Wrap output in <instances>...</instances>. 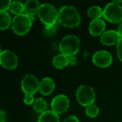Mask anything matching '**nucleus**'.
<instances>
[{"mask_svg":"<svg viewBox=\"0 0 122 122\" xmlns=\"http://www.w3.org/2000/svg\"><path fill=\"white\" fill-rule=\"evenodd\" d=\"M58 21L64 26L74 28L81 21V17L78 10L73 6H64L58 11Z\"/></svg>","mask_w":122,"mask_h":122,"instance_id":"1","label":"nucleus"},{"mask_svg":"<svg viewBox=\"0 0 122 122\" xmlns=\"http://www.w3.org/2000/svg\"><path fill=\"white\" fill-rule=\"evenodd\" d=\"M81 42L78 38L74 35L65 36L60 41L59 49L61 54L70 57L75 56L79 51Z\"/></svg>","mask_w":122,"mask_h":122,"instance_id":"2","label":"nucleus"},{"mask_svg":"<svg viewBox=\"0 0 122 122\" xmlns=\"http://www.w3.org/2000/svg\"><path fill=\"white\" fill-rule=\"evenodd\" d=\"M32 22L31 17L25 14L17 15L12 20V30L15 34L24 36L30 30Z\"/></svg>","mask_w":122,"mask_h":122,"instance_id":"3","label":"nucleus"},{"mask_svg":"<svg viewBox=\"0 0 122 122\" xmlns=\"http://www.w3.org/2000/svg\"><path fill=\"white\" fill-rule=\"evenodd\" d=\"M38 16L45 25H55L58 19V11L52 4H42L40 5Z\"/></svg>","mask_w":122,"mask_h":122,"instance_id":"4","label":"nucleus"},{"mask_svg":"<svg viewBox=\"0 0 122 122\" xmlns=\"http://www.w3.org/2000/svg\"><path fill=\"white\" fill-rule=\"evenodd\" d=\"M76 99L81 105L86 107L94 103L96 94L92 87L87 85H81L77 89Z\"/></svg>","mask_w":122,"mask_h":122,"instance_id":"5","label":"nucleus"},{"mask_svg":"<svg viewBox=\"0 0 122 122\" xmlns=\"http://www.w3.org/2000/svg\"><path fill=\"white\" fill-rule=\"evenodd\" d=\"M103 16L110 23H121L122 21V6L114 1L109 3L104 8Z\"/></svg>","mask_w":122,"mask_h":122,"instance_id":"6","label":"nucleus"},{"mask_svg":"<svg viewBox=\"0 0 122 122\" xmlns=\"http://www.w3.org/2000/svg\"><path fill=\"white\" fill-rule=\"evenodd\" d=\"M40 82L35 76L32 74H26L21 82L22 90L25 94H35L39 91Z\"/></svg>","mask_w":122,"mask_h":122,"instance_id":"7","label":"nucleus"},{"mask_svg":"<svg viewBox=\"0 0 122 122\" xmlns=\"http://www.w3.org/2000/svg\"><path fill=\"white\" fill-rule=\"evenodd\" d=\"M0 64L8 70H13L18 65L17 56L9 50H4L0 54Z\"/></svg>","mask_w":122,"mask_h":122,"instance_id":"8","label":"nucleus"},{"mask_svg":"<svg viewBox=\"0 0 122 122\" xmlns=\"http://www.w3.org/2000/svg\"><path fill=\"white\" fill-rule=\"evenodd\" d=\"M113 58L111 54L109 51L104 50L96 51L92 57L93 63L100 68H106L109 66L111 64Z\"/></svg>","mask_w":122,"mask_h":122,"instance_id":"9","label":"nucleus"},{"mask_svg":"<svg viewBox=\"0 0 122 122\" xmlns=\"http://www.w3.org/2000/svg\"><path fill=\"white\" fill-rule=\"evenodd\" d=\"M70 101L68 98L63 94L56 96L51 102L52 111L58 115L65 113L69 108Z\"/></svg>","mask_w":122,"mask_h":122,"instance_id":"10","label":"nucleus"},{"mask_svg":"<svg viewBox=\"0 0 122 122\" xmlns=\"http://www.w3.org/2000/svg\"><path fill=\"white\" fill-rule=\"evenodd\" d=\"M121 37L118 34L117 31L115 30H109L105 31L101 36V42L102 44L105 46H112L118 43L120 40Z\"/></svg>","mask_w":122,"mask_h":122,"instance_id":"11","label":"nucleus"},{"mask_svg":"<svg viewBox=\"0 0 122 122\" xmlns=\"http://www.w3.org/2000/svg\"><path fill=\"white\" fill-rule=\"evenodd\" d=\"M106 24L104 20L99 19L92 20L89 25L90 34L93 36H101L105 31Z\"/></svg>","mask_w":122,"mask_h":122,"instance_id":"12","label":"nucleus"},{"mask_svg":"<svg viewBox=\"0 0 122 122\" xmlns=\"http://www.w3.org/2000/svg\"><path fill=\"white\" fill-rule=\"evenodd\" d=\"M55 84L52 79L45 77L41 80L39 86V92L43 96H47L52 94L55 89Z\"/></svg>","mask_w":122,"mask_h":122,"instance_id":"13","label":"nucleus"},{"mask_svg":"<svg viewBox=\"0 0 122 122\" xmlns=\"http://www.w3.org/2000/svg\"><path fill=\"white\" fill-rule=\"evenodd\" d=\"M24 6L25 14L29 16H34L37 13H38L40 5L39 1L37 0H29L24 3Z\"/></svg>","mask_w":122,"mask_h":122,"instance_id":"14","label":"nucleus"},{"mask_svg":"<svg viewBox=\"0 0 122 122\" xmlns=\"http://www.w3.org/2000/svg\"><path fill=\"white\" fill-rule=\"evenodd\" d=\"M52 64L56 69H62L69 65L68 57L63 54H58L53 57Z\"/></svg>","mask_w":122,"mask_h":122,"instance_id":"15","label":"nucleus"},{"mask_svg":"<svg viewBox=\"0 0 122 122\" xmlns=\"http://www.w3.org/2000/svg\"><path fill=\"white\" fill-rule=\"evenodd\" d=\"M37 122H60V119L54 112L46 111L40 115Z\"/></svg>","mask_w":122,"mask_h":122,"instance_id":"16","label":"nucleus"},{"mask_svg":"<svg viewBox=\"0 0 122 122\" xmlns=\"http://www.w3.org/2000/svg\"><path fill=\"white\" fill-rule=\"evenodd\" d=\"M12 21L11 16L6 11L0 12V30L7 29L12 24Z\"/></svg>","mask_w":122,"mask_h":122,"instance_id":"17","label":"nucleus"},{"mask_svg":"<svg viewBox=\"0 0 122 122\" xmlns=\"http://www.w3.org/2000/svg\"><path fill=\"white\" fill-rule=\"evenodd\" d=\"M87 14L92 20L99 19L104 16V10L98 6H93L88 9Z\"/></svg>","mask_w":122,"mask_h":122,"instance_id":"18","label":"nucleus"},{"mask_svg":"<svg viewBox=\"0 0 122 122\" xmlns=\"http://www.w3.org/2000/svg\"><path fill=\"white\" fill-rule=\"evenodd\" d=\"M9 10L12 14L17 16V15L22 14V12L24 11V6L21 1H12Z\"/></svg>","mask_w":122,"mask_h":122,"instance_id":"19","label":"nucleus"},{"mask_svg":"<svg viewBox=\"0 0 122 122\" xmlns=\"http://www.w3.org/2000/svg\"><path fill=\"white\" fill-rule=\"evenodd\" d=\"M34 109L37 112L42 114L45 112H46L47 108V104L46 101L42 98H38L35 100L34 102Z\"/></svg>","mask_w":122,"mask_h":122,"instance_id":"20","label":"nucleus"},{"mask_svg":"<svg viewBox=\"0 0 122 122\" xmlns=\"http://www.w3.org/2000/svg\"><path fill=\"white\" fill-rule=\"evenodd\" d=\"M85 112H86V114L88 117H89L91 118H95L99 114V109L96 104H91V105L86 107Z\"/></svg>","mask_w":122,"mask_h":122,"instance_id":"21","label":"nucleus"},{"mask_svg":"<svg viewBox=\"0 0 122 122\" xmlns=\"http://www.w3.org/2000/svg\"><path fill=\"white\" fill-rule=\"evenodd\" d=\"M56 33V27L55 25H45L44 34L47 36H51Z\"/></svg>","mask_w":122,"mask_h":122,"instance_id":"22","label":"nucleus"},{"mask_svg":"<svg viewBox=\"0 0 122 122\" xmlns=\"http://www.w3.org/2000/svg\"><path fill=\"white\" fill-rule=\"evenodd\" d=\"M12 1L10 0H1L0 1V12L6 11L10 8Z\"/></svg>","mask_w":122,"mask_h":122,"instance_id":"23","label":"nucleus"},{"mask_svg":"<svg viewBox=\"0 0 122 122\" xmlns=\"http://www.w3.org/2000/svg\"><path fill=\"white\" fill-rule=\"evenodd\" d=\"M116 53L119 59L122 61V38L120 39V40L116 44Z\"/></svg>","mask_w":122,"mask_h":122,"instance_id":"24","label":"nucleus"},{"mask_svg":"<svg viewBox=\"0 0 122 122\" xmlns=\"http://www.w3.org/2000/svg\"><path fill=\"white\" fill-rule=\"evenodd\" d=\"M35 99L34 97L32 94H25L24 97V103L27 105H31L34 104Z\"/></svg>","mask_w":122,"mask_h":122,"instance_id":"25","label":"nucleus"},{"mask_svg":"<svg viewBox=\"0 0 122 122\" xmlns=\"http://www.w3.org/2000/svg\"><path fill=\"white\" fill-rule=\"evenodd\" d=\"M63 122H79V120L75 116H70L67 117Z\"/></svg>","mask_w":122,"mask_h":122,"instance_id":"26","label":"nucleus"},{"mask_svg":"<svg viewBox=\"0 0 122 122\" xmlns=\"http://www.w3.org/2000/svg\"><path fill=\"white\" fill-rule=\"evenodd\" d=\"M6 113L4 110H0V122H6Z\"/></svg>","mask_w":122,"mask_h":122,"instance_id":"27","label":"nucleus"},{"mask_svg":"<svg viewBox=\"0 0 122 122\" xmlns=\"http://www.w3.org/2000/svg\"><path fill=\"white\" fill-rule=\"evenodd\" d=\"M68 61H69L70 65H75L76 64V59L74 56L68 57Z\"/></svg>","mask_w":122,"mask_h":122,"instance_id":"28","label":"nucleus"},{"mask_svg":"<svg viewBox=\"0 0 122 122\" xmlns=\"http://www.w3.org/2000/svg\"><path fill=\"white\" fill-rule=\"evenodd\" d=\"M117 32H118V34H119L120 37L122 38V23H120V24H119V26H118Z\"/></svg>","mask_w":122,"mask_h":122,"instance_id":"29","label":"nucleus"},{"mask_svg":"<svg viewBox=\"0 0 122 122\" xmlns=\"http://www.w3.org/2000/svg\"><path fill=\"white\" fill-rule=\"evenodd\" d=\"M1 53V46H0V54Z\"/></svg>","mask_w":122,"mask_h":122,"instance_id":"30","label":"nucleus"}]
</instances>
